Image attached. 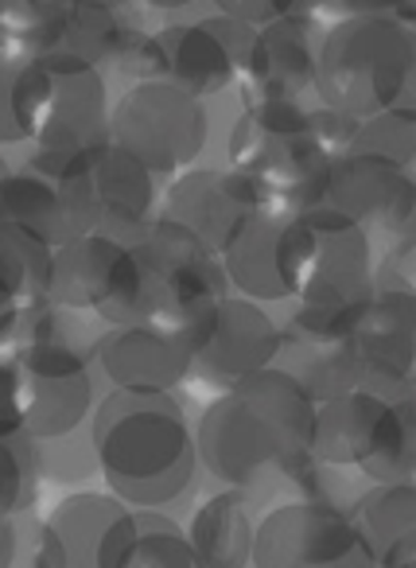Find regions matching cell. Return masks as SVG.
I'll list each match as a JSON object with an SVG mask.
<instances>
[{"mask_svg":"<svg viewBox=\"0 0 416 568\" xmlns=\"http://www.w3.org/2000/svg\"><path fill=\"white\" fill-rule=\"evenodd\" d=\"M51 261H55V245L20 226H0V288L24 312L48 304Z\"/></svg>","mask_w":416,"mask_h":568,"instance_id":"28","label":"cell"},{"mask_svg":"<svg viewBox=\"0 0 416 568\" xmlns=\"http://www.w3.org/2000/svg\"><path fill=\"white\" fill-rule=\"evenodd\" d=\"M28 59L20 55H0V144H20L24 129H20V71Z\"/></svg>","mask_w":416,"mask_h":568,"instance_id":"31","label":"cell"},{"mask_svg":"<svg viewBox=\"0 0 416 568\" xmlns=\"http://www.w3.org/2000/svg\"><path fill=\"white\" fill-rule=\"evenodd\" d=\"M315 397L281 363L219 389L195 425L199 464L234 490L312 471Z\"/></svg>","mask_w":416,"mask_h":568,"instance_id":"1","label":"cell"},{"mask_svg":"<svg viewBox=\"0 0 416 568\" xmlns=\"http://www.w3.org/2000/svg\"><path fill=\"white\" fill-rule=\"evenodd\" d=\"M393 409L405 428V483H416V378L393 397Z\"/></svg>","mask_w":416,"mask_h":568,"instance_id":"34","label":"cell"},{"mask_svg":"<svg viewBox=\"0 0 416 568\" xmlns=\"http://www.w3.org/2000/svg\"><path fill=\"white\" fill-rule=\"evenodd\" d=\"M149 9H160V12H175V9H187L191 0H144Z\"/></svg>","mask_w":416,"mask_h":568,"instance_id":"39","label":"cell"},{"mask_svg":"<svg viewBox=\"0 0 416 568\" xmlns=\"http://www.w3.org/2000/svg\"><path fill=\"white\" fill-rule=\"evenodd\" d=\"M416 67V32L405 20L343 17L323 32L315 94L346 118H374L400 102Z\"/></svg>","mask_w":416,"mask_h":568,"instance_id":"4","label":"cell"},{"mask_svg":"<svg viewBox=\"0 0 416 568\" xmlns=\"http://www.w3.org/2000/svg\"><path fill=\"white\" fill-rule=\"evenodd\" d=\"M351 514L377 568H416V483H374Z\"/></svg>","mask_w":416,"mask_h":568,"instance_id":"22","label":"cell"},{"mask_svg":"<svg viewBox=\"0 0 416 568\" xmlns=\"http://www.w3.org/2000/svg\"><path fill=\"white\" fill-rule=\"evenodd\" d=\"M17 549H20L17 521H12V514L0 510V568H12V565H17Z\"/></svg>","mask_w":416,"mask_h":568,"instance_id":"37","label":"cell"},{"mask_svg":"<svg viewBox=\"0 0 416 568\" xmlns=\"http://www.w3.org/2000/svg\"><path fill=\"white\" fill-rule=\"evenodd\" d=\"M276 268L300 304H338L369 293L377 273L366 230L331 206L284 214L276 234Z\"/></svg>","mask_w":416,"mask_h":568,"instance_id":"9","label":"cell"},{"mask_svg":"<svg viewBox=\"0 0 416 568\" xmlns=\"http://www.w3.org/2000/svg\"><path fill=\"white\" fill-rule=\"evenodd\" d=\"M226 152L230 168L250 175L281 214L319 206L327 195L335 156L312 133V118L300 102L253 98L230 129Z\"/></svg>","mask_w":416,"mask_h":568,"instance_id":"3","label":"cell"},{"mask_svg":"<svg viewBox=\"0 0 416 568\" xmlns=\"http://www.w3.org/2000/svg\"><path fill=\"white\" fill-rule=\"evenodd\" d=\"M315 467H354L374 483H405V428L389 397L346 389L315 405Z\"/></svg>","mask_w":416,"mask_h":568,"instance_id":"12","label":"cell"},{"mask_svg":"<svg viewBox=\"0 0 416 568\" xmlns=\"http://www.w3.org/2000/svg\"><path fill=\"white\" fill-rule=\"evenodd\" d=\"M292 17L307 20L312 28H323V32H327V28L338 20V0H296Z\"/></svg>","mask_w":416,"mask_h":568,"instance_id":"36","label":"cell"},{"mask_svg":"<svg viewBox=\"0 0 416 568\" xmlns=\"http://www.w3.org/2000/svg\"><path fill=\"white\" fill-rule=\"evenodd\" d=\"M284 214L261 211L234 242L222 250V268H226L230 293L250 296L257 304L268 301H288V288L281 281V268H276V234H281Z\"/></svg>","mask_w":416,"mask_h":568,"instance_id":"24","label":"cell"},{"mask_svg":"<svg viewBox=\"0 0 416 568\" xmlns=\"http://www.w3.org/2000/svg\"><path fill=\"white\" fill-rule=\"evenodd\" d=\"M105 568H199L187 529L160 510H129L110 545Z\"/></svg>","mask_w":416,"mask_h":568,"instance_id":"25","label":"cell"},{"mask_svg":"<svg viewBox=\"0 0 416 568\" xmlns=\"http://www.w3.org/2000/svg\"><path fill=\"white\" fill-rule=\"evenodd\" d=\"M32 436H0V510L17 514L28 510L40 483Z\"/></svg>","mask_w":416,"mask_h":568,"instance_id":"30","label":"cell"},{"mask_svg":"<svg viewBox=\"0 0 416 568\" xmlns=\"http://www.w3.org/2000/svg\"><path fill=\"white\" fill-rule=\"evenodd\" d=\"M253 568H377V560L346 506L296 498L257 521Z\"/></svg>","mask_w":416,"mask_h":568,"instance_id":"13","label":"cell"},{"mask_svg":"<svg viewBox=\"0 0 416 568\" xmlns=\"http://www.w3.org/2000/svg\"><path fill=\"white\" fill-rule=\"evenodd\" d=\"M141 293V265L129 242L113 234H79L55 245L48 304L63 312H94L105 324H129Z\"/></svg>","mask_w":416,"mask_h":568,"instance_id":"15","label":"cell"},{"mask_svg":"<svg viewBox=\"0 0 416 568\" xmlns=\"http://www.w3.org/2000/svg\"><path fill=\"white\" fill-rule=\"evenodd\" d=\"M28 168L55 180L74 234H113L133 242L156 219V175L113 141L71 156L32 152Z\"/></svg>","mask_w":416,"mask_h":568,"instance_id":"5","label":"cell"},{"mask_svg":"<svg viewBox=\"0 0 416 568\" xmlns=\"http://www.w3.org/2000/svg\"><path fill=\"white\" fill-rule=\"evenodd\" d=\"M323 206L366 230L377 268H397L416 253V175L405 164L343 152L331 164Z\"/></svg>","mask_w":416,"mask_h":568,"instance_id":"10","label":"cell"},{"mask_svg":"<svg viewBox=\"0 0 416 568\" xmlns=\"http://www.w3.org/2000/svg\"><path fill=\"white\" fill-rule=\"evenodd\" d=\"M152 40H156V79L175 82L195 98L222 94L226 87H234V79H242L234 51L222 43V36L206 20L172 24Z\"/></svg>","mask_w":416,"mask_h":568,"instance_id":"21","label":"cell"},{"mask_svg":"<svg viewBox=\"0 0 416 568\" xmlns=\"http://www.w3.org/2000/svg\"><path fill=\"white\" fill-rule=\"evenodd\" d=\"M261 211H273V203L237 168H191V172H180V180H172L164 195L168 219L187 226L219 257Z\"/></svg>","mask_w":416,"mask_h":568,"instance_id":"17","label":"cell"},{"mask_svg":"<svg viewBox=\"0 0 416 568\" xmlns=\"http://www.w3.org/2000/svg\"><path fill=\"white\" fill-rule=\"evenodd\" d=\"M358 389L397 397L416 378V284L397 268H377L362 316L351 332Z\"/></svg>","mask_w":416,"mask_h":568,"instance_id":"16","label":"cell"},{"mask_svg":"<svg viewBox=\"0 0 416 568\" xmlns=\"http://www.w3.org/2000/svg\"><path fill=\"white\" fill-rule=\"evenodd\" d=\"M59 316L63 308L55 304L28 308L17 347L9 351L20 366L24 436L32 440H63L94 409L90 355L59 327Z\"/></svg>","mask_w":416,"mask_h":568,"instance_id":"7","label":"cell"},{"mask_svg":"<svg viewBox=\"0 0 416 568\" xmlns=\"http://www.w3.org/2000/svg\"><path fill=\"white\" fill-rule=\"evenodd\" d=\"M133 510L110 490H74L43 518L35 565L40 568H105L121 518Z\"/></svg>","mask_w":416,"mask_h":568,"instance_id":"18","label":"cell"},{"mask_svg":"<svg viewBox=\"0 0 416 568\" xmlns=\"http://www.w3.org/2000/svg\"><path fill=\"white\" fill-rule=\"evenodd\" d=\"M94 358L113 389L172 394L191 374V355L175 335L152 324H118L94 343Z\"/></svg>","mask_w":416,"mask_h":568,"instance_id":"19","label":"cell"},{"mask_svg":"<svg viewBox=\"0 0 416 568\" xmlns=\"http://www.w3.org/2000/svg\"><path fill=\"white\" fill-rule=\"evenodd\" d=\"M136 24L121 17V9H105V4H79V9L59 12V43L55 51H71V55L87 59V63H118L125 43L133 40Z\"/></svg>","mask_w":416,"mask_h":568,"instance_id":"27","label":"cell"},{"mask_svg":"<svg viewBox=\"0 0 416 568\" xmlns=\"http://www.w3.org/2000/svg\"><path fill=\"white\" fill-rule=\"evenodd\" d=\"M343 17H385V20H416V0H338V20Z\"/></svg>","mask_w":416,"mask_h":568,"instance_id":"33","label":"cell"},{"mask_svg":"<svg viewBox=\"0 0 416 568\" xmlns=\"http://www.w3.org/2000/svg\"><path fill=\"white\" fill-rule=\"evenodd\" d=\"M9 172H12V168H9V160L0 156V180H4V175H9Z\"/></svg>","mask_w":416,"mask_h":568,"instance_id":"40","label":"cell"},{"mask_svg":"<svg viewBox=\"0 0 416 568\" xmlns=\"http://www.w3.org/2000/svg\"><path fill=\"white\" fill-rule=\"evenodd\" d=\"M0 226H20L28 234L43 237L48 245H63L79 237L55 180L32 172V168L9 172L0 180Z\"/></svg>","mask_w":416,"mask_h":568,"instance_id":"26","label":"cell"},{"mask_svg":"<svg viewBox=\"0 0 416 568\" xmlns=\"http://www.w3.org/2000/svg\"><path fill=\"white\" fill-rule=\"evenodd\" d=\"M211 4L222 12V17H234V20H242V24H253V28H265L276 20L273 0H211Z\"/></svg>","mask_w":416,"mask_h":568,"instance_id":"35","label":"cell"},{"mask_svg":"<svg viewBox=\"0 0 416 568\" xmlns=\"http://www.w3.org/2000/svg\"><path fill=\"white\" fill-rule=\"evenodd\" d=\"M129 245L141 265V293L129 324H152L180 339L199 312L230 293L219 253L168 214H156Z\"/></svg>","mask_w":416,"mask_h":568,"instance_id":"8","label":"cell"},{"mask_svg":"<svg viewBox=\"0 0 416 568\" xmlns=\"http://www.w3.org/2000/svg\"><path fill=\"white\" fill-rule=\"evenodd\" d=\"M191 355V374L214 389H230L234 382L281 363L284 327L265 312V304L250 296L226 293L199 312V320L180 335Z\"/></svg>","mask_w":416,"mask_h":568,"instance_id":"14","label":"cell"},{"mask_svg":"<svg viewBox=\"0 0 416 568\" xmlns=\"http://www.w3.org/2000/svg\"><path fill=\"white\" fill-rule=\"evenodd\" d=\"M110 113L102 71L71 51L28 59L20 71V129L35 152L71 156L110 144Z\"/></svg>","mask_w":416,"mask_h":568,"instance_id":"6","label":"cell"},{"mask_svg":"<svg viewBox=\"0 0 416 568\" xmlns=\"http://www.w3.org/2000/svg\"><path fill=\"white\" fill-rule=\"evenodd\" d=\"M315 63H319V40L307 20L276 17L273 24L257 28L250 63L242 79L253 98H284L300 102L307 90H315Z\"/></svg>","mask_w":416,"mask_h":568,"instance_id":"20","label":"cell"},{"mask_svg":"<svg viewBox=\"0 0 416 568\" xmlns=\"http://www.w3.org/2000/svg\"><path fill=\"white\" fill-rule=\"evenodd\" d=\"M90 448L105 490L133 510H160L183 498L199 471L195 428L172 394L113 389L90 417Z\"/></svg>","mask_w":416,"mask_h":568,"instance_id":"2","label":"cell"},{"mask_svg":"<svg viewBox=\"0 0 416 568\" xmlns=\"http://www.w3.org/2000/svg\"><path fill=\"white\" fill-rule=\"evenodd\" d=\"M211 136L203 98L168 79H136L110 113V141L152 175H175L199 160Z\"/></svg>","mask_w":416,"mask_h":568,"instance_id":"11","label":"cell"},{"mask_svg":"<svg viewBox=\"0 0 416 568\" xmlns=\"http://www.w3.org/2000/svg\"><path fill=\"white\" fill-rule=\"evenodd\" d=\"M0 436H24V394L12 355H0Z\"/></svg>","mask_w":416,"mask_h":568,"instance_id":"32","label":"cell"},{"mask_svg":"<svg viewBox=\"0 0 416 568\" xmlns=\"http://www.w3.org/2000/svg\"><path fill=\"white\" fill-rule=\"evenodd\" d=\"M346 152H366V156H385L393 164H416V121L385 110L374 118L354 121V133L346 141Z\"/></svg>","mask_w":416,"mask_h":568,"instance_id":"29","label":"cell"},{"mask_svg":"<svg viewBox=\"0 0 416 568\" xmlns=\"http://www.w3.org/2000/svg\"><path fill=\"white\" fill-rule=\"evenodd\" d=\"M35 9H48V12H67V9H79V4H105V9H121L125 0H32Z\"/></svg>","mask_w":416,"mask_h":568,"instance_id":"38","label":"cell"},{"mask_svg":"<svg viewBox=\"0 0 416 568\" xmlns=\"http://www.w3.org/2000/svg\"><path fill=\"white\" fill-rule=\"evenodd\" d=\"M187 541L195 549L199 568H253V541L257 521L245 503V490H219L203 498L191 514Z\"/></svg>","mask_w":416,"mask_h":568,"instance_id":"23","label":"cell"}]
</instances>
